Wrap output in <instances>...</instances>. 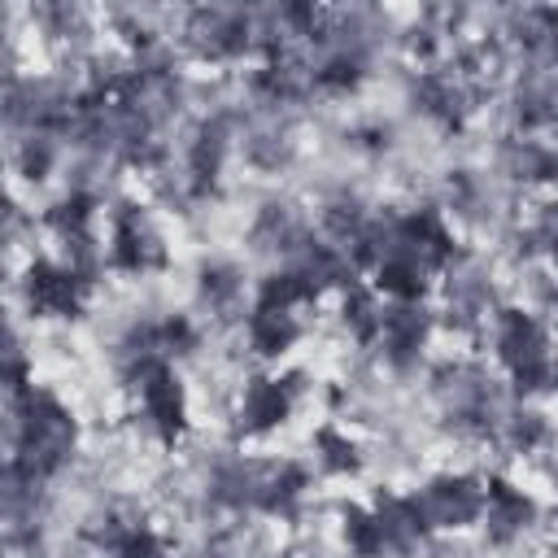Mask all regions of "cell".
I'll use <instances>...</instances> for the list:
<instances>
[{
    "mask_svg": "<svg viewBox=\"0 0 558 558\" xmlns=\"http://www.w3.org/2000/svg\"><path fill=\"white\" fill-rule=\"evenodd\" d=\"M284 393H279V384H253L249 388V418L258 423V428H266V423H275V418H284Z\"/></svg>",
    "mask_w": 558,
    "mask_h": 558,
    "instance_id": "cell-1",
    "label": "cell"
}]
</instances>
